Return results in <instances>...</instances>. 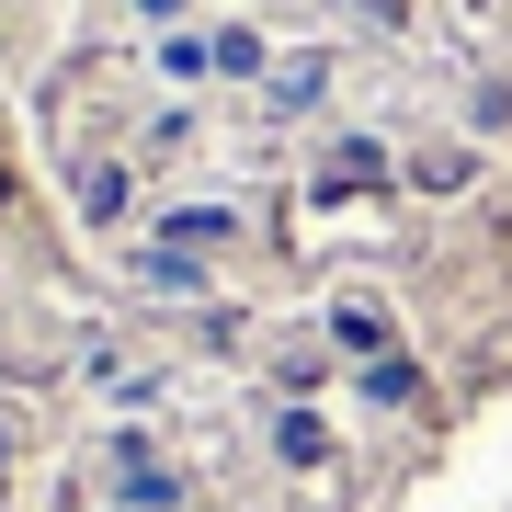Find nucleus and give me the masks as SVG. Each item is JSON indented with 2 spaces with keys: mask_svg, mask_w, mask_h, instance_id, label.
I'll list each match as a JSON object with an SVG mask.
<instances>
[{
  "mask_svg": "<svg viewBox=\"0 0 512 512\" xmlns=\"http://www.w3.org/2000/svg\"><path fill=\"white\" fill-rule=\"evenodd\" d=\"M319 80H330V69H319V57H285V69H274V103H308V92H319Z\"/></svg>",
  "mask_w": 512,
  "mask_h": 512,
  "instance_id": "nucleus-6",
  "label": "nucleus"
},
{
  "mask_svg": "<svg viewBox=\"0 0 512 512\" xmlns=\"http://www.w3.org/2000/svg\"><path fill=\"white\" fill-rule=\"evenodd\" d=\"M148 285H160V296H183V285H205V274L183 262V239H171V251H148Z\"/></svg>",
  "mask_w": 512,
  "mask_h": 512,
  "instance_id": "nucleus-4",
  "label": "nucleus"
},
{
  "mask_svg": "<svg viewBox=\"0 0 512 512\" xmlns=\"http://www.w3.org/2000/svg\"><path fill=\"white\" fill-rule=\"evenodd\" d=\"M274 444H285L296 467H319V421H308V410H285V421H274Z\"/></svg>",
  "mask_w": 512,
  "mask_h": 512,
  "instance_id": "nucleus-5",
  "label": "nucleus"
},
{
  "mask_svg": "<svg viewBox=\"0 0 512 512\" xmlns=\"http://www.w3.org/2000/svg\"><path fill=\"white\" fill-rule=\"evenodd\" d=\"M353 183H387V148L376 137H353L342 160H330V194H353Z\"/></svg>",
  "mask_w": 512,
  "mask_h": 512,
  "instance_id": "nucleus-2",
  "label": "nucleus"
},
{
  "mask_svg": "<svg viewBox=\"0 0 512 512\" xmlns=\"http://www.w3.org/2000/svg\"><path fill=\"white\" fill-rule=\"evenodd\" d=\"M160 69H171V80H205V69H217V46H194V35H160Z\"/></svg>",
  "mask_w": 512,
  "mask_h": 512,
  "instance_id": "nucleus-3",
  "label": "nucleus"
},
{
  "mask_svg": "<svg viewBox=\"0 0 512 512\" xmlns=\"http://www.w3.org/2000/svg\"><path fill=\"white\" fill-rule=\"evenodd\" d=\"M80 217H92V228H103V217H126V171H114V160H103V171H80Z\"/></svg>",
  "mask_w": 512,
  "mask_h": 512,
  "instance_id": "nucleus-1",
  "label": "nucleus"
}]
</instances>
